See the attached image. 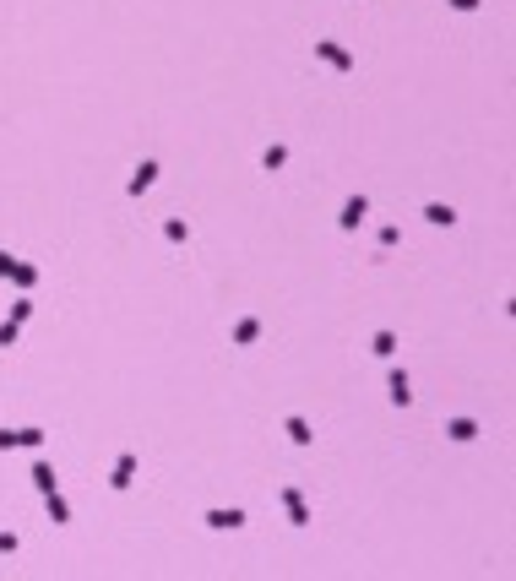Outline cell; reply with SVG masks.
<instances>
[{"label": "cell", "mask_w": 516, "mask_h": 581, "mask_svg": "<svg viewBox=\"0 0 516 581\" xmlns=\"http://www.w3.org/2000/svg\"><path fill=\"white\" fill-rule=\"evenodd\" d=\"M17 446V429H0V451H11Z\"/></svg>", "instance_id": "23"}, {"label": "cell", "mask_w": 516, "mask_h": 581, "mask_svg": "<svg viewBox=\"0 0 516 581\" xmlns=\"http://www.w3.org/2000/svg\"><path fill=\"white\" fill-rule=\"evenodd\" d=\"M283 163H289V147H283V142H272L267 152H261V168H267V174H277Z\"/></svg>", "instance_id": "10"}, {"label": "cell", "mask_w": 516, "mask_h": 581, "mask_svg": "<svg viewBox=\"0 0 516 581\" xmlns=\"http://www.w3.org/2000/svg\"><path fill=\"white\" fill-rule=\"evenodd\" d=\"M17 332H22L17 321H6V326H0V348H17Z\"/></svg>", "instance_id": "19"}, {"label": "cell", "mask_w": 516, "mask_h": 581, "mask_svg": "<svg viewBox=\"0 0 516 581\" xmlns=\"http://www.w3.org/2000/svg\"><path fill=\"white\" fill-rule=\"evenodd\" d=\"M283 435H289L293 446H310V440H315V435H310V424H305L299 413H289V418H283Z\"/></svg>", "instance_id": "7"}, {"label": "cell", "mask_w": 516, "mask_h": 581, "mask_svg": "<svg viewBox=\"0 0 516 581\" xmlns=\"http://www.w3.org/2000/svg\"><path fill=\"white\" fill-rule=\"evenodd\" d=\"M315 55H321L326 65H337V71H353V55L343 49V44H331V39H321V44H315Z\"/></svg>", "instance_id": "4"}, {"label": "cell", "mask_w": 516, "mask_h": 581, "mask_svg": "<svg viewBox=\"0 0 516 581\" xmlns=\"http://www.w3.org/2000/svg\"><path fill=\"white\" fill-rule=\"evenodd\" d=\"M131 483H136V457H120L109 473V489H131Z\"/></svg>", "instance_id": "5"}, {"label": "cell", "mask_w": 516, "mask_h": 581, "mask_svg": "<svg viewBox=\"0 0 516 581\" xmlns=\"http://www.w3.org/2000/svg\"><path fill=\"white\" fill-rule=\"evenodd\" d=\"M364 218H370V201H364V196H348V201H343V218H337V223H343V229H364Z\"/></svg>", "instance_id": "2"}, {"label": "cell", "mask_w": 516, "mask_h": 581, "mask_svg": "<svg viewBox=\"0 0 516 581\" xmlns=\"http://www.w3.org/2000/svg\"><path fill=\"white\" fill-rule=\"evenodd\" d=\"M370 353H375V359H392V353H397V332H375L370 337Z\"/></svg>", "instance_id": "11"}, {"label": "cell", "mask_w": 516, "mask_h": 581, "mask_svg": "<svg viewBox=\"0 0 516 581\" xmlns=\"http://www.w3.org/2000/svg\"><path fill=\"white\" fill-rule=\"evenodd\" d=\"M424 218H430L435 229H451V223H456V207H446V201H430V207H424Z\"/></svg>", "instance_id": "9"}, {"label": "cell", "mask_w": 516, "mask_h": 581, "mask_svg": "<svg viewBox=\"0 0 516 581\" xmlns=\"http://www.w3.org/2000/svg\"><path fill=\"white\" fill-rule=\"evenodd\" d=\"M17 446H27V451H39V446H44V429H17Z\"/></svg>", "instance_id": "18"}, {"label": "cell", "mask_w": 516, "mask_h": 581, "mask_svg": "<svg viewBox=\"0 0 516 581\" xmlns=\"http://www.w3.org/2000/svg\"><path fill=\"white\" fill-rule=\"evenodd\" d=\"M22 543H17V533H0V554H17Z\"/></svg>", "instance_id": "21"}, {"label": "cell", "mask_w": 516, "mask_h": 581, "mask_svg": "<svg viewBox=\"0 0 516 581\" xmlns=\"http://www.w3.org/2000/svg\"><path fill=\"white\" fill-rule=\"evenodd\" d=\"M27 315H33V299H17V305H11V321H17V326H22Z\"/></svg>", "instance_id": "20"}, {"label": "cell", "mask_w": 516, "mask_h": 581, "mask_svg": "<svg viewBox=\"0 0 516 581\" xmlns=\"http://www.w3.org/2000/svg\"><path fill=\"white\" fill-rule=\"evenodd\" d=\"M277 505L289 511L293 527H310V505H305V495H299V489H277Z\"/></svg>", "instance_id": "1"}, {"label": "cell", "mask_w": 516, "mask_h": 581, "mask_svg": "<svg viewBox=\"0 0 516 581\" xmlns=\"http://www.w3.org/2000/svg\"><path fill=\"white\" fill-rule=\"evenodd\" d=\"M446 435H451V440H478V424H473V418H451Z\"/></svg>", "instance_id": "13"}, {"label": "cell", "mask_w": 516, "mask_h": 581, "mask_svg": "<svg viewBox=\"0 0 516 581\" xmlns=\"http://www.w3.org/2000/svg\"><path fill=\"white\" fill-rule=\"evenodd\" d=\"M392 402H397V408H408V402H413V392H408V375H402V370H392Z\"/></svg>", "instance_id": "15"}, {"label": "cell", "mask_w": 516, "mask_h": 581, "mask_svg": "<svg viewBox=\"0 0 516 581\" xmlns=\"http://www.w3.org/2000/svg\"><path fill=\"white\" fill-rule=\"evenodd\" d=\"M11 283H17V288H33V283H39V267H33V261H17V267H11Z\"/></svg>", "instance_id": "12"}, {"label": "cell", "mask_w": 516, "mask_h": 581, "mask_svg": "<svg viewBox=\"0 0 516 581\" xmlns=\"http://www.w3.org/2000/svg\"><path fill=\"white\" fill-rule=\"evenodd\" d=\"M11 267H17V255H6V250H0V277H11Z\"/></svg>", "instance_id": "22"}, {"label": "cell", "mask_w": 516, "mask_h": 581, "mask_svg": "<svg viewBox=\"0 0 516 581\" xmlns=\"http://www.w3.org/2000/svg\"><path fill=\"white\" fill-rule=\"evenodd\" d=\"M164 234H168V245H185V239H190V229L180 223V218H168V223H164Z\"/></svg>", "instance_id": "16"}, {"label": "cell", "mask_w": 516, "mask_h": 581, "mask_svg": "<svg viewBox=\"0 0 516 581\" xmlns=\"http://www.w3.org/2000/svg\"><path fill=\"white\" fill-rule=\"evenodd\" d=\"M152 180H158V163H152V158H147V163H136V174H131V196H142Z\"/></svg>", "instance_id": "8"}, {"label": "cell", "mask_w": 516, "mask_h": 581, "mask_svg": "<svg viewBox=\"0 0 516 581\" xmlns=\"http://www.w3.org/2000/svg\"><path fill=\"white\" fill-rule=\"evenodd\" d=\"M256 337H261V321H256V315H245V321H234V348H250Z\"/></svg>", "instance_id": "6"}, {"label": "cell", "mask_w": 516, "mask_h": 581, "mask_svg": "<svg viewBox=\"0 0 516 581\" xmlns=\"http://www.w3.org/2000/svg\"><path fill=\"white\" fill-rule=\"evenodd\" d=\"M44 500H49V521H55V527H65V521H71V505H65V500L55 495V489H49Z\"/></svg>", "instance_id": "14"}, {"label": "cell", "mask_w": 516, "mask_h": 581, "mask_svg": "<svg viewBox=\"0 0 516 581\" xmlns=\"http://www.w3.org/2000/svg\"><path fill=\"white\" fill-rule=\"evenodd\" d=\"M484 0H451V11H478Z\"/></svg>", "instance_id": "24"}, {"label": "cell", "mask_w": 516, "mask_h": 581, "mask_svg": "<svg viewBox=\"0 0 516 581\" xmlns=\"http://www.w3.org/2000/svg\"><path fill=\"white\" fill-rule=\"evenodd\" d=\"M33 483L49 495V489H55V467H49V462H39V467H33Z\"/></svg>", "instance_id": "17"}, {"label": "cell", "mask_w": 516, "mask_h": 581, "mask_svg": "<svg viewBox=\"0 0 516 581\" xmlns=\"http://www.w3.org/2000/svg\"><path fill=\"white\" fill-rule=\"evenodd\" d=\"M206 527H218V533L245 527V511H239V505H218V511H206Z\"/></svg>", "instance_id": "3"}]
</instances>
